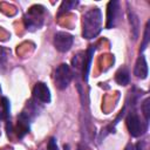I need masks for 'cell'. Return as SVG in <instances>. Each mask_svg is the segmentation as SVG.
<instances>
[{
	"mask_svg": "<svg viewBox=\"0 0 150 150\" xmlns=\"http://www.w3.org/2000/svg\"><path fill=\"white\" fill-rule=\"evenodd\" d=\"M128 16H129L130 26H131V33H132V36H134V39L136 40L137 36H138V28H139L138 16L135 14V12H134L131 8L128 9Z\"/></svg>",
	"mask_w": 150,
	"mask_h": 150,
	"instance_id": "8fae6325",
	"label": "cell"
},
{
	"mask_svg": "<svg viewBox=\"0 0 150 150\" xmlns=\"http://www.w3.org/2000/svg\"><path fill=\"white\" fill-rule=\"evenodd\" d=\"M149 40H150V22L148 21L146 26H145L144 35H143V42H142V46H141V52H143L146 48V46L149 43Z\"/></svg>",
	"mask_w": 150,
	"mask_h": 150,
	"instance_id": "9a60e30c",
	"label": "cell"
},
{
	"mask_svg": "<svg viewBox=\"0 0 150 150\" xmlns=\"http://www.w3.org/2000/svg\"><path fill=\"white\" fill-rule=\"evenodd\" d=\"M148 73H149V69H148V63H146V60L144 57V55H139L136 63H135V68H134V74L138 77V79H146L148 76Z\"/></svg>",
	"mask_w": 150,
	"mask_h": 150,
	"instance_id": "9c48e42d",
	"label": "cell"
},
{
	"mask_svg": "<svg viewBox=\"0 0 150 150\" xmlns=\"http://www.w3.org/2000/svg\"><path fill=\"white\" fill-rule=\"evenodd\" d=\"M73 41H74L73 35L66 32H57L54 35V46L61 53L68 52L73 46Z\"/></svg>",
	"mask_w": 150,
	"mask_h": 150,
	"instance_id": "5b68a950",
	"label": "cell"
},
{
	"mask_svg": "<svg viewBox=\"0 0 150 150\" xmlns=\"http://www.w3.org/2000/svg\"><path fill=\"white\" fill-rule=\"evenodd\" d=\"M117 12H118V1L111 0L108 2L107 6V28H112L117 20Z\"/></svg>",
	"mask_w": 150,
	"mask_h": 150,
	"instance_id": "ba28073f",
	"label": "cell"
},
{
	"mask_svg": "<svg viewBox=\"0 0 150 150\" xmlns=\"http://www.w3.org/2000/svg\"><path fill=\"white\" fill-rule=\"evenodd\" d=\"M94 52H95V47L90 46L88 48V50L86 52V54L82 56V61H81V71H82V77L84 81L88 80V74L90 70V64L93 61V56H94Z\"/></svg>",
	"mask_w": 150,
	"mask_h": 150,
	"instance_id": "52a82bcc",
	"label": "cell"
},
{
	"mask_svg": "<svg viewBox=\"0 0 150 150\" xmlns=\"http://www.w3.org/2000/svg\"><path fill=\"white\" fill-rule=\"evenodd\" d=\"M7 55H8V50L2 46H0V63H5L7 61Z\"/></svg>",
	"mask_w": 150,
	"mask_h": 150,
	"instance_id": "2e32d148",
	"label": "cell"
},
{
	"mask_svg": "<svg viewBox=\"0 0 150 150\" xmlns=\"http://www.w3.org/2000/svg\"><path fill=\"white\" fill-rule=\"evenodd\" d=\"M102 29V12L98 7H93L83 14L82 35L86 39L96 38Z\"/></svg>",
	"mask_w": 150,
	"mask_h": 150,
	"instance_id": "6da1fadb",
	"label": "cell"
},
{
	"mask_svg": "<svg viewBox=\"0 0 150 150\" xmlns=\"http://www.w3.org/2000/svg\"><path fill=\"white\" fill-rule=\"evenodd\" d=\"M2 118V115H1V111H0V120Z\"/></svg>",
	"mask_w": 150,
	"mask_h": 150,
	"instance_id": "d6986e66",
	"label": "cell"
},
{
	"mask_svg": "<svg viewBox=\"0 0 150 150\" xmlns=\"http://www.w3.org/2000/svg\"><path fill=\"white\" fill-rule=\"evenodd\" d=\"M115 81L120 86H127L130 81V73H129L128 68H125V67L120 68L115 74Z\"/></svg>",
	"mask_w": 150,
	"mask_h": 150,
	"instance_id": "30bf717a",
	"label": "cell"
},
{
	"mask_svg": "<svg viewBox=\"0 0 150 150\" xmlns=\"http://www.w3.org/2000/svg\"><path fill=\"white\" fill-rule=\"evenodd\" d=\"M0 105H1V115L2 118L8 122L9 121V101L7 97H2L0 100Z\"/></svg>",
	"mask_w": 150,
	"mask_h": 150,
	"instance_id": "7c38bea8",
	"label": "cell"
},
{
	"mask_svg": "<svg viewBox=\"0 0 150 150\" xmlns=\"http://www.w3.org/2000/svg\"><path fill=\"white\" fill-rule=\"evenodd\" d=\"M45 13H46V9L43 6H41V5L32 6L23 16V22H25L26 29L33 32V30L41 28V26L43 25V21H45Z\"/></svg>",
	"mask_w": 150,
	"mask_h": 150,
	"instance_id": "7a4b0ae2",
	"label": "cell"
},
{
	"mask_svg": "<svg viewBox=\"0 0 150 150\" xmlns=\"http://www.w3.org/2000/svg\"><path fill=\"white\" fill-rule=\"evenodd\" d=\"M142 111H143V115H144V118H145V124L149 123V120H150V98H145L142 103Z\"/></svg>",
	"mask_w": 150,
	"mask_h": 150,
	"instance_id": "5bb4252c",
	"label": "cell"
},
{
	"mask_svg": "<svg viewBox=\"0 0 150 150\" xmlns=\"http://www.w3.org/2000/svg\"><path fill=\"white\" fill-rule=\"evenodd\" d=\"M33 97L36 102L49 103L50 102V91L47 84L43 82H38L33 88Z\"/></svg>",
	"mask_w": 150,
	"mask_h": 150,
	"instance_id": "8992f818",
	"label": "cell"
},
{
	"mask_svg": "<svg viewBox=\"0 0 150 150\" xmlns=\"http://www.w3.org/2000/svg\"><path fill=\"white\" fill-rule=\"evenodd\" d=\"M71 77H73V73H71L70 67L67 63H61L55 69L54 81H55V86L57 87V89H60V90L66 89L69 86Z\"/></svg>",
	"mask_w": 150,
	"mask_h": 150,
	"instance_id": "3957f363",
	"label": "cell"
},
{
	"mask_svg": "<svg viewBox=\"0 0 150 150\" xmlns=\"http://www.w3.org/2000/svg\"><path fill=\"white\" fill-rule=\"evenodd\" d=\"M77 5H79V1H63V2L61 4L60 8H59V14H57V15L60 16V15H62V14L69 12L70 9H73L74 7H76Z\"/></svg>",
	"mask_w": 150,
	"mask_h": 150,
	"instance_id": "4fadbf2b",
	"label": "cell"
},
{
	"mask_svg": "<svg viewBox=\"0 0 150 150\" xmlns=\"http://www.w3.org/2000/svg\"><path fill=\"white\" fill-rule=\"evenodd\" d=\"M125 122H127V128L129 130V134L132 137H139V136H142L144 134L145 129H146V125H144L141 122L138 115L135 111H130L128 114Z\"/></svg>",
	"mask_w": 150,
	"mask_h": 150,
	"instance_id": "277c9868",
	"label": "cell"
},
{
	"mask_svg": "<svg viewBox=\"0 0 150 150\" xmlns=\"http://www.w3.org/2000/svg\"><path fill=\"white\" fill-rule=\"evenodd\" d=\"M47 149H48V150H59L57 144H56V139H55L54 137H50V138H49L48 144H47Z\"/></svg>",
	"mask_w": 150,
	"mask_h": 150,
	"instance_id": "e0dca14e",
	"label": "cell"
},
{
	"mask_svg": "<svg viewBox=\"0 0 150 150\" xmlns=\"http://www.w3.org/2000/svg\"><path fill=\"white\" fill-rule=\"evenodd\" d=\"M124 150H142V144L138 142L137 144H128Z\"/></svg>",
	"mask_w": 150,
	"mask_h": 150,
	"instance_id": "ac0fdd59",
	"label": "cell"
}]
</instances>
